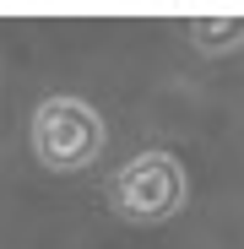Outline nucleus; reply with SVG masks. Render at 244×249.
Returning <instances> with one entry per match:
<instances>
[{"mask_svg":"<svg viewBox=\"0 0 244 249\" xmlns=\"http://www.w3.org/2000/svg\"><path fill=\"white\" fill-rule=\"evenodd\" d=\"M33 152L55 174L93 168V157L103 152V119H98V108L81 103V98H44L33 108Z\"/></svg>","mask_w":244,"mask_h":249,"instance_id":"1","label":"nucleus"},{"mask_svg":"<svg viewBox=\"0 0 244 249\" xmlns=\"http://www.w3.org/2000/svg\"><path fill=\"white\" fill-rule=\"evenodd\" d=\"M109 200L131 222H163L185 206V168L169 152H141L109 179Z\"/></svg>","mask_w":244,"mask_h":249,"instance_id":"2","label":"nucleus"},{"mask_svg":"<svg viewBox=\"0 0 244 249\" xmlns=\"http://www.w3.org/2000/svg\"><path fill=\"white\" fill-rule=\"evenodd\" d=\"M190 38H195V49H233L244 44V17H201L190 22Z\"/></svg>","mask_w":244,"mask_h":249,"instance_id":"3","label":"nucleus"}]
</instances>
